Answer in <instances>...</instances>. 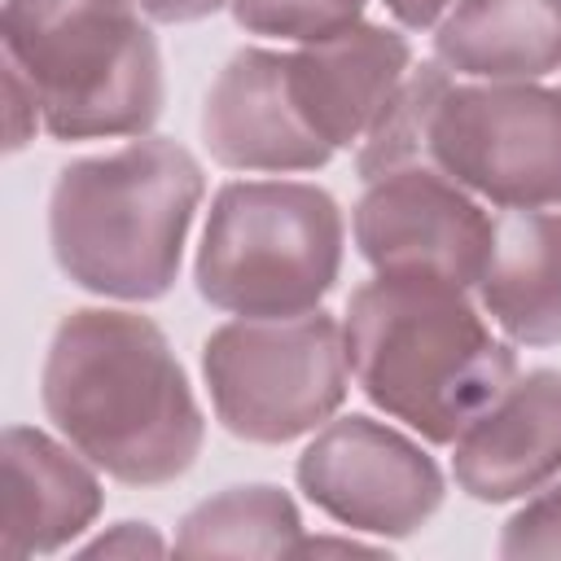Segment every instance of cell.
I'll return each instance as SVG.
<instances>
[{
	"label": "cell",
	"mask_w": 561,
	"mask_h": 561,
	"mask_svg": "<svg viewBox=\"0 0 561 561\" xmlns=\"http://www.w3.org/2000/svg\"><path fill=\"white\" fill-rule=\"evenodd\" d=\"M39 399L57 434L127 486H162L202 451V408L149 316L70 311L44 355Z\"/></svg>",
	"instance_id": "1"
},
{
	"label": "cell",
	"mask_w": 561,
	"mask_h": 561,
	"mask_svg": "<svg viewBox=\"0 0 561 561\" xmlns=\"http://www.w3.org/2000/svg\"><path fill=\"white\" fill-rule=\"evenodd\" d=\"M359 390L430 443H456L517 377V355L491 333L465 285L377 276L342 320Z\"/></svg>",
	"instance_id": "2"
},
{
	"label": "cell",
	"mask_w": 561,
	"mask_h": 561,
	"mask_svg": "<svg viewBox=\"0 0 561 561\" xmlns=\"http://www.w3.org/2000/svg\"><path fill=\"white\" fill-rule=\"evenodd\" d=\"M206 193L193 153L162 136H136L110 153L61 167L48 197L57 267L105 298H162Z\"/></svg>",
	"instance_id": "3"
},
{
	"label": "cell",
	"mask_w": 561,
	"mask_h": 561,
	"mask_svg": "<svg viewBox=\"0 0 561 561\" xmlns=\"http://www.w3.org/2000/svg\"><path fill=\"white\" fill-rule=\"evenodd\" d=\"M0 35L57 140L145 136L162 114V53L136 0H4Z\"/></svg>",
	"instance_id": "4"
},
{
	"label": "cell",
	"mask_w": 561,
	"mask_h": 561,
	"mask_svg": "<svg viewBox=\"0 0 561 561\" xmlns=\"http://www.w3.org/2000/svg\"><path fill=\"white\" fill-rule=\"evenodd\" d=\"M342 267L337 202L298 180H237L210 202L197 294L232 316L316 311Z\"/></svg>",
	"instance_id": "5"
},
{
	"label": "cell",
	"mask_w": 561,
	"mask_h": 561,
	"mask_svg": "<svg viewBox=\"0 0 561 561\" xmlns=\"http://www.w3.org/2000/svg\"><path fill=\"white\" fill-rule=\"evenodd\" d=\"M215 416L245 443H289L346 399V337L333 316H241L202 346Z\"/></svg>",
	"instance_id": "6"
},
{
	"label": "cell",
	"mask_w": 561,
	"mask_h": 561,
	"mask_svg": "<svg viewBox=\"0 0 561 561\" xmlns=\"http://www.w3.org/2000/svg\"><path fill=\"white\" fill-rule=\"evenodd\" d=\"M425 162L504 210L561 206V92L456 79L434 110Z\"/></svg>",
	"instance_id": "7"
},
{
	"label": "cell",
	"mask_w": 561,
	"mask_h": 561,
	"mask_svg": "<svg viewBox=\"0 0 561 561\" xmlns=\"http://www.w3.org/2000/svg\"><path fill=\"white\" fill-rule=\"evenodd\" d=\"M491 215L434 162L368 180L355 202V245L377 276L473 285L491 245Z\"/></svg>",
	"instance_id": "8"
},
{
	"label": "cell",
	"mask_w": 561,
	"mask_h": 561,
	"mask_svg": "<svg viewBox=\"0 0 561 561\" xmlns=\"http://www.w3.org/2000/svg\"><path fill=\"white\" fill-rule=\"evenodd\" d=\"M298 486L333 522L368 535H412L443 504L438 465L373 416L329 421L298 456Z\"/></svg>",
	"instance_id": "9"
},
{
	"label": "cell",
	"mask_w": 561,
	"mask_h": 561,
	"mask_svg": "<svg viewBox=\"0 0 561 561\" xmlns=\"http://www.w3.org/2000/svg\"><path fill=\"white\" fill-rule=\"evenodd\" d=\"M202 140L232 171H316L333 158L289 92V53L276 48H241L215 75Z\"/></svg>",
	"instance_id": "10"
},
{
	"label": "cell",
	"mask_w": 561,
	"mask_h": 561,
	"mask_svg": "<svg viewBox=\"0 0 561 561\" xmlns=\"http://www.w3.org/2000/svg\"><path fill=\"white\" fill-rule=\"evenodd\" d=\"M408 70L412 53L399 31L355 22L289 53V92L307 127L329 149H346L373 131Z\"/></svg>",
	"instance_id": "11"
},
{
	"label": "cell",
	"mask_w": 561,
	"mask_h": 561,
	"mask_svg": "<svg viewBox=\"0 0 561 561\" xmlns=\"http://www.w3.org/2000/svg\"><path fill=\"white\" fill-rule=\"evenodd\" d=\"M451 447V473L473 500L504 504L543 491L561 473V373L513 377Z\"/></svg>",
	"instance_id": "12"
},
{
	"label": "cell",
	"mask_w": 561,
	"mask_h": 561,
	"mask_svg": "<svg viewBox=\"0 0 561 561\" xmlns=\"http://www.w3.org/2000/svg\"><path fill=\"white\" fill-rule=\"evenodd\" d=\"M96 465L66 438L9 425L0 438V557L57 552L101 513Z\"/></svg>",
	"instance_id": "13"
},
{
	"label": "cell",
	"mask_w": 561,
	"mask_h": 561,
	"mask_svg": "<svg viewBox=\"0 0 561 561\" xmlns=\"http://www.w3.org/2000/svg\"><path fill=\"white\" fill-rule=\"evenodd\" d=\"M482 311L526 346L561 342V210H504L478 272Z\"/></svg>",
	"instance_id": "14"
},
{
	"label": "cell",
	"mask_w": 561,
	"mask_h": 561,
	"mask_svg": "<svg viewBox=\"0 0 561 561\" xmlns=\"http://www.w3.org/2000/svg\"><path fill=\"white\" fill-rule=\"evenodd\" d=\"M434 61L456 79H543L561 66V0H456L438 18Z\"/></svg>",
	"instance_id": "15"
},
{
	"label": "cell",
	"mask_w": 561,
	"mask_h": 561,
	"mask_svg": "<svg viewBox=\"0 0 561 561\" xmlns=\"http://www.w3.org/2000/svg\"><path fill=\"white\" fill-rule=\"evenodd\" d=\"M302 522L280 486H228L202 500L175 535L184 557H294Z\"/></svg>",
	"instance_id": "16"
},
{
	"label": "cell",
	"mask_w": 561,
	"mask_h": 561,
	"mask_svg": "<svg viewBox=\"0 0 561 561\" xmlns=\"http://www.w3.org/2000/svg\"><path fill=\"white\" fill-rule=\"evenodd\" d=\"M451 83H456V75L447 66H438V61H425V66L408 70V79L399 83V92L390 96V105L381 110L373 131L359 140L355 167H359L364 180H377L386 171L425 162L430 123H434V110H438V101L447 96Z\"/></svg>",
	"instance_id": "17"
},
{
	"label": "cell",
	"mask_w": 561,
	"mask_h": 561,
	"mask_svg": "<svg viewBox=\"0 0 561 561\" xmlns=\"http://www.w3.org/2000/svg\"><path fill=\"white\" fill-rule=\"evenodd\" d=\"M364 0H232V18L254 35L276 39H324L355 26Z\"/></svg>",
	"instance_id": "18"
},
{
	"label": "cell",
	"mask_w": 561,
	"mask_h": 561,
	"mask_svg": "<svg viewBox=\"0 0 561 561\" xmlns=\"http://www.w3.org/2000/svg\"><path fill=\"white\" fill-rule=\"evenodd\" d=\"M500 552L504 557H561V482L539 491L508 517L500 535Z\"/></svg>",
	"instance_id": "19"
},
{
	"label": "cell",
	"mask_w": 561,
	"mask_h": 561,
	"mask_svg": "<svg viewBox=\"0 0 561 561\" xmlns=\"http://www.w3.org/2000/svg\"><path fill=\"white\" fill-rule=\"evenodd\" d=\"M83 552H88V557H162L167 543H162V535H158L153 526H145V522H118V526H110L105 535H96L92 543H83Z\"/></svg>",
	"instance_id": "20"
},
{
	"label": "cell",
	"mask_w": 561,
	"mask_h": 561,
	"mask_svg": "<svg viewBox=\"0 0 561 561\" xmlns=\"http://www.w3.org/2000/svg\"><path fill=\"white\" fill-rule=\"evenodd\" d=\"M4 127H9V149H22L39 127H44V118H39V101H35V92L26 88V79L13 70V66H4Z\"/></svg>",
	"instance_id": "21"
},
{
	"label": "cell",
	"mask_w": 561,
	"mask_h": 561,
	"mask_svg": "<svg viewBox=\"0 0 561 561\" xmlns=\"http://www.w3.org/2000/svg\"><path fill=\"white\" fill-rule=\"evenodd\" d=\"M136 4L158 22H197V18H206L232 0H136Z\"/></svg>",
	"instance_id": "22"
},
{
	"label": "cell",
	"mask_w": 561,
	"mask_h": 561,
	"mask_svg": "<svg viewBox=\"0 0 561 561\" xmlns=\"http://www.w3.org/2000/svg\"><path fill=\"white\" fill-rule=\"evenodd\" d=\"M403 26H434L456 0H381Z\"/></svg>",
	"instance_id": "23"
}]
</instances>
